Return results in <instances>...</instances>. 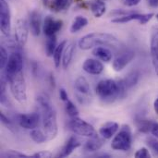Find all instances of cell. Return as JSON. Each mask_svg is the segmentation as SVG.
I'll use <instances>...</instances> for the list:
<instances>
[{"mask_svg": "<svg viewBox=\"0 0 158 158\" xmlns=\"http://www.w3.org/2000/svg\"><path fill=\"white\" fill-rule=\"evenodd\" d=\"M36 102L39 106L44 131L47 137V141L55 139L57 135V121L56 113L53 103L49 96L44 94H40L36 97Z\"/></svg>", "mask_w": 158, "mask_h": 158, "instance_id": "6da1fadb", "label": "cell"}, {"mask_svg": "<svg viewBox=\"0 0 158 158\" xmlns=\"http://www.w3.org/2000/svg\"><path fill=\"white\" fill-rule=\"evenodd\" d=\"M127 86L123 80H103L100 81L95 88L96 94L105 102L111 103L117 99L123 98L127 94Z\"/></svg>", "mask_w": 158, "mask_h": 158, "instance_id": "7a4b0ae2", "label": "cell"}, {"mask_svg": "<svg viewBox=\"0 0 158 158\" xmlns=\"http://www.w3.org/2000/svg\"><path fill=\"white\" fill-rule=\"evenodd\" d=\"M119 44L117 37L106 32H92L83 36L79 41V46L82 50H89L99 45L118 48Z\"/></svg>", "mask_w": 158, "mask_h": 158, "instance_id": "3957f363", "label": "cell"}, {"mask_svg": "<svg viewBox=\"0 0 158 158\" xmlns=\"http://www.w3.org/2000/svg\"><path fill=\"white\" fill-rule=\"evenodd\" d=\"M6 80L9 83L10 92L13 97L20 104L25 103L27 101V88L22 70L6 78Z\"/></svg>", "mask_w": 158, "mask_h": 158, "instance_id": "277c9868", "label": "cell"}, {"mask_svg": "<svg viewBox=\"0 0 158 158\" xmlns=\"http://www.w3.org/2000/svg\"><path fill=\"white\" fill-rule=\"evenodd\" d=\"M132 143V133L129 125H123L119 132L115 136L111 143V147L117 151H129Z\"/></svg>", "mask_w": 158, "mask_h": 158, "instance_id": "5b68a950", "label": "cell"}, {"mask_svg": "<svg viewBox=\"0 0 158 158\" xmlns=\"http://www.w3.org/2000/svg\"><path fill=\"white\" fill-rule=\"evenodd\" d=\"M69 129L75 134L81 135L83 137L93 138L97 136V132L95 129L85 120L76 117L71 118L69 122Z\"/></svg>", "mask_w": 158, "mask_h": 158, "instance_id": "8992f818", "label": "cell"}, {"mask_svg": "<svg viewBox=\"0 0 158 158\" xmlns=\"http://www.w3.org/2000/svg\"><path fill=\"white\" fill-rule=\"evenodd\" d=\"M23 69V57L19 51H14L10 54L8 61L6 63L5 69V78H7Z\"/></svg>", "mask_w": 158, "mask_h": 158, "instance_id": "52a82bcc", "label": "cell"}, {"mask_svg": "<svg viewBox=\"0 0 158 158\" xmlns=\"http://www.w3.org/2000/svg\"><path fill=\"white\" fill-rule=\"evenodd\" d=\"M0 29L4 35H8L11 30V17L7 2L0 0Z\"/></svg>", "mask_w": 158, "mask_h": 158, "instance_id": "ba28073f", "label": "cell"}, {"mask_svg": "<svg viewBox=\"0 0 158 158\" xmlns=\"http://www.w3.org/2000/svg\"><path fill=\"white\" fill-rule=\"evenodd\" d=\"M29 23L26 19H18L15 25V41L19 46H24L29 35Z\"/></svg>", "mask_w": 158, "mask_h": 158, "instance_id": "9c48e42d", "label": "cell"}, {"mask_svg": "<svg viewBox=\"0 0 158 158\" xmlns=\"http://www.w3.org/2000/svg\"><path fill=\"white\" fill-rule=\"evenodd\" d=\"M155 16L154 13H148V14H138V13H129L121 16H118L116 19H112V22L114 23H127L131 20H138L140 24H146L149 22L153 17Z\"/></svg>", "mask_w": 158, "mask_h": 158, "instance_id": "30bf717a", "label": "cell"}, {"mask_svg": "<svg viewBox=\"0 0 158 158\" xmlns=\"http://www.w3.org/2000/svg\"><path fill=\"white\" fill-rule=\"evenodd\" d=\"M41 114L38 112H32L30 114H22L19 116L18 122L20 127L26 130L36 129L40 124Z\"/></svg>", "mask_w": 158, "mask_h": 158, "instance_id": "8fae6325", "label": "cell"}, {"mask_svg": "<svg viewBox=\"0 0 158 158\" xmlns=\"http://www.w3.org/2000/svg\"><path fill=\"white\" fill-rule=\"evenodd\" d=\"M135 57V52L132 50H126L120 53L113 61V69L115 71H121Z\"/></svg>", "mask_w": 158, "mask_h": 158, "instance_id": "7c38bea8", "label": "cell"}, {"mask_svg": "<svg viewBox=\"0 0 158 158\" xmlns=\"http://www.w3.org/2000/svg\"><path fill=\"white\" fill-rule=\"evenodd\" d=\"M63 26V21L61 19H54L53 17L47 16L44 22L43 31L46 37L56 35Z\"/></svg>", "mask_w": 158, "mask_h": 158, "instance_id": "4fadbf2b", "label": "cell"}, {"mask_svg": "<svg viewBox=\"0 0 158 158\" xmlns=\"http://www.w3.org/2000/svg\"><path fill=\"white\" fill-rule=\"evenodd\" d=\"M82 69L85 72L92 75H99L104 70V65L97 59L88 58L84 61Z\"/></svg>", "mask_w": 158, "mask_h": 158, "instance_id": "5bb4252c", "label": "cell"}, {"mask_svg": "<svg viewBox=\"0 0 158 158\" xmlns=\"http://www.w3.org/2000/svg\"><path fill=\"white\" fill-rule=\"evenodd\" d=\"M81 145V143L75 136L69 137V139L66 142V143L64 144V146L58 153L57 157H67V156H70L72 154V152L75 149L79 148Z\"/></svg>", "mask_w": 158, "mask_h": 158, "instance_id": "9a60e30c", "label": "cell"}, {"mask_svg": "<svg viewBox=\"0 0 158 158\" xmlns=\"http://www.w3.org/2000/svg\"><path fill=\"white\" fill-rule=\"evenodd\" d=\"M29 26L31 32L34 36H38L41 33V15L37 10L31 11L29 19Z\"/></svg>", "mask_w": 158, "mask_h": 158, "instance_id": "2e32d148", "label": "cell"}, {"mask_svg": "<svg viewBox=\"0 0 158 158\" xmlns=\"http://www.w3.org/2000/svg\"><path fill=\"white\" fill-rule=\"evenodd\" d=\"M118 130V124L117 122L109 121L104 124L99 129V134L106 140H109L117 133Z\"/></svg>", "mask_w": 158, "mask_h": 158, "instance_id": "e0dca14e", "label": "cell"}, {"mask_svg": "<svg viewBox=\"0 0 158 158\" xmlns=\"http://www.w3.org/2000/svg\"><path fill=\"white\" fill-rule=\"evenodd\" d=\"M151 56L155 71L158 76V31L154 32L151 39Z\"/></svg>", "mask_w": 158, "mask_h": 158, "instance_id": "ac0fdd59", "label": "cell"}, {"mask_svg": "<svg viewBox=\"0 0 158 158\" xmlns=\"http://www.w3.org/2000/svg\"><path fill=\"white\" fill-rule=\"evenodd\" d=\"M74 87H75L77 94H83V95H90V94H91L90 84H89L88 81L86 80V78H84L82 76L76 79Z\"/></svg>", "mask_w": 158, "mask_h": 158, "instance_id": "d6986e66", "label": "cell"}, {"mask_svg": "<svg viewBox=\"0 0 158 158\" xmlns=\"http://www.w3.org/2000/svg\"><path fill=\"white\" fill-rule=\"evenodd\" d=\"M105 138H100L98 135L93 138H90V140H88L84 145V148L86 151L88 152H96L98 150H100L103 145L106 143H105Z\"/></svg>", "mask_w": 158, "mask_h": 158, "instance_id": "ffe728a7", "label": "cell"}, {"mask_svg": "<svg viewBox=\"0 0 158 158\" xmlns=\"http://www.w3.org/2000/svg\"><path fill=\"white\" fill-rule=\"evenodd\" d=\"M75 51V44L74 43H68L66 45L64 52H63V56H62V66L64 69H68L69 66L71 63L73 55Z\"/></svg>", "mask_w": 158, "mask_h": 158, "instance_id": "44dd1931", "label": "cell"}, {"mask_svg": "<svg viewBox=\"0 0 158 158\" xmlns=\"http://www.w3.org/2000/svg\"><path fill=\"white\" fill-rule=\"evenodd\" d=\"M89 6H90L91 11L96 18L102 17L105 14L106 9V3L103 0H92L89 3Z\"/></svg>", "mask_w": 158, "mask_h": 158, "instance_id": "7402d4cb", "label": "cell"}, {"mask_svg": "<svg viewBox=\"0 0 158 158\" xmlns=\"http://www.w3.org/2000/svg\"><path fill=\"white\" fill-rule=\"evenodd\" d=\"M93 55L105 62H108L112 59V52L106 47H102V46L95 47L93 51Z\"/></svg>", "mask_w": 158, "mask_h": 158, "instance_id": "603a6c76", "label": "cell"}, {"mask_svg": "<svg viewBox=\"0 0 158 158\" xmlns=\"http://www.w3.org/2000/svg\"><path fill=\"white\" fill-rule=\"evenodd\" d=\"M68 44V41L67 40H64L62 41L56 47L54 55H53V57H54V63H55V66L56 68H59L60 67V64L62 63V56H63V52H64V49L66 47V45Z\"/></svg>", "mask_w": 158, "mask_h": 158, "instance_id": "cb8c5ba5", "label": "cell"}, {"mask_svg": "<svg viewBox=\"0 0 158 158\" xmlns=\"http://www.w3.org/2000/svg\"><path fill=\"white\" fill-rule=\"evenodd\" d=\"M88 24V19L83 17V16H77L71 26H70V32L71 33H75V32H78L79 31H81V29H83L85 26H87Z\"/></svg>", "mask_w": 158, "mask_h": 158, "instance_id": "d4e9b609", "label": "cell"}, {"mask_svg": "<svg viewBox=\"0 0 158 158\" xmlns=\"http://www.w3.org/2000/svg\"><path fill=\"white\" fill-rule=\"evenodd\" d=\"M140 76H141L140 71H138V70H132V71H131V72L125 77V79H123L124 83L126 84L127 88L130 89V88L133 87L134 85H136L137 82L139 81Z\"/></svg>", "mask_w": 158, "mask_h": 158, "instance_id": "484cf974", "label": "cell"}, {"mask_svg": "<svg viewBox=\"0 0 158 158\" xmlns=\"http://www.w3.org/2000/svg\"><path fill=\"white\" fill-rule=\"evenodd\" d=\"M57 47V40L56 35L48 36L45 44V52L48 56H53L56 49Z\"/></svg>", "mask_w": 158, "mask_h": 158, "instance_id": "4316f807", "label": "cell"}, {"mask_svg": "<svg viewBox=\"0 0 158 158\" xmlns=\"http://www.w3.org/2000/svg\"><path fill=\"white\" fill-rule=\"evenodd\" d=\"M30 136H31V140L33 142H35L36 143H45L47 141V137H46L44 131H42L39 129L31 130Z\"/></svg>", "mask_w": 158, "mask_h": 158, "instance_id": "83f0119b", "label": "cell"}, {"mask_svg": "<svg viewBox=\"0 0 158 158\" xmlns=\"http://www.w3.org/2000/svg\"><path fill=\"white\" fill-rule=\"evenodd\" d=\"M69 0H51L49 2V6L52 10L56 12L62 11L68 7Z\"/></svg>", "mask_w": 158, "mask_h": 158, "instance_id": "f1b7e54d", "label": "cell"}, {"mask_svg": "<svg viewBox=\"0 0 158 158\" xmlns=\"http://www.w3.org/2000/svg\"><path fill=\"white\" fill-rule=\"evenodd\" d=\"M152 124H153V121H150L148 119H137V121H136L137 128L142 132H144V133L151 131Z\"/></svg>", "mask_w": 158, "mask_h": 158, "instance_id": "f546056e", "label": "cell"}, {"mask_svg": "<svg viewBox=\"0 0 158 158\" xmlns=\"http://www.w3.org/2000/svg\"><path fill=\"white\" fill-rule=\"evenodd\" d=\"M66 112L70 118H76L79 116V110L77 106L70 100H68L66 102Z\"/></svg>", "mask_w": 158, "mask_h": 158, "instance_id": "4dcf8cb0", "label": "cell"}, {"mask_svg": "<svg viewBox=\"0 0 158 158\" xmlns=\"http://www.w3.org/2000/svg\"><path fill=\"white\" fill-rule=\"evenodd\" d=\"M2 157H9V158H27L29 157L27 155L25 154H22V153H19L18 151H15V150H7L6 151L5 153H3L2 155Z\"/></svg>", "mask_w": 158, "mask_h": 158, "instance_id": "1f68e13d", "label": "cell"}, {"mask_svg": "<svg viewBox=\"0 0 158 158\" xmlns=\"http://www.w3.org/2000/svg\"><path fill=\"white\" fill-rule=\"evenodd\" d=\"M8 58H9V56H8L6 49L4 46H1V48H0V67L2 69H4L6 68Z\"/></svg>", "mask_w": 158, "mask_h": 158, "instance_id": "d6a6232c", "label": "cell"}, {"mask_svg": "<svg viewBox=\"0 0 158 158\" xmlns=\"http://www.w3.org/2000/svg\"><path fill=\"white\" fill-rule=\"evenodd\" d=\"M135 157L137 158H149L151 157L149 151L146 148H141L135 153Z\"/></svg>", "mask_w": 158, "mask_h": 158, "instance_id": "836d02e7", "label": "cell"}, {"mask_svg": "<svg viewBox=\"0 0 158 158\" xmlns=\"http://www.w3.org/2000/svg\"><path fill=\"white\" fill-rule=\"evenodd\" d=\"M31 157L32 158H50L52 157V153L49 151H41L38 153H35Z\"/></svg>", "mask_w": 158, "mask_h": 158, "instance_id": "e575fe53", "label": "cell"}, {"mask_svg": "<svg viewBox=\"0 0 158 158\" xmlns=\"http://www.w3.org/2000/svg\"><path fill=\"white\" fill-rule=\"evenodd\" d=\"M0 119H1V122L6 126V127H7V129H9V130H11L12 131V128H13V125H12V122H11V120L10 119H8L3 113H1V115H0Z\"/></svg>", "mask_w": 158, "mask_h": 158, "instance_id": "d590c367", "label": "cell"}, {"mask_svg": "<svg viewBox=\"0 0 158 158\" xmlns=\"http://www.w3.org/2000/svg\"><path fill=\"white\" fill-rule=\"evenodd\" d=\"M147 143H148L149 147L152 150H154V152L158 155V141L155 140V139H149L147 141Z\"/></svg>", "mask_w": 158, "mask_h": 158, "instance_id": "8d00e7d4", "label": "cell"}, {"mask_svg": "<svg viewBox=\"0 0 158 158\" xmlns=\"http://www.w3.org/2000/svg\"><path fill=\"white\" fill-rule=\"evenodd\" d=\"M121 2L127 6H137L141 2V0H121Z\"/></svg>", "mask_w": 158, "mask_h": 158, "instance_id": "74e56055", "label": "cell"}, {"mask_svg": "<svg viewBox=\"0 0 158 158\" xmlns=\"http://www.w3.org/2000/svg\"><path fill=\"white\" fill-rule=\"evenodd\" d=\"M59 97L64 102H67L69 100V95H68V94H67V92H66V90L64 88H61L59 90Z\"/></svg>", "mask_w": 158, "mask_h": 158, "instance_id": "f35d334b", "label": "cell"}, {"mask_svg": "<svg viewBox=\"0 0 158 158\" xmlns=\"http://www.w3.org/2000/svg\"><path fill=\"white\" fill-rule=\"evenodd\" d=\"M151 133L155 136V137H156L158 139V123L157 122H153V124H152V127H151Z\"/></svg>", "mask_w": 158, "mask_h": 158, "instance_id": "ab89813d", "label": "cell"}, {"mask_svg": "<svg viewBox=\"0 0 158 158\" xmlns=\"http://www.w3.org/2000/svg\"><path fill=\"white\" fill-rule=\"evenodd\" d=\"M148 3H149V5L152 7H156V6H158V0H148Z\"/></svg>", "mask_w": 158, "mask_h": 158, "instance_id": "60d3db41", "label": "cell"}, {"mask_svg": "<svg viewBox=\"0 0 158 158\" xmlns=\"http://www.w3.org/2000/svg\"><path fill=\"white\" fill-rule=\"evenodd\" d=\"M95 157H101V158H110L111 156L108 155V154H97L94 156Z\"/></svg>", "mask_w": 158, "mask_h": 158, "instance_id": "b9f144b4", "label": "cell"}, {"mask_svg": "<svg viewBox=\"0 0 158 158\" xmlns=\"http://www.w3.org/2000/svg\"><path fill=\"white\" fill-rule=\"evenodd\" d=\"M154 108H155L156 113L158 115V98L156 99V101H155V103H154Z\"/></svg>", "mask_w": 158, "mask_h": 158, "instance_id": "7bdbcfd3", "label": "cell"}, {"mask_svg": "<svg viewBox=\"0 0 158 158\" xmlns=\"http://www.w3.org/2000/svg\"><path fill=\"white\" fill-rule=\"evenodd\" d=\"M50 81H51V85L55 88V81H54V76L51 74L50 75Z\"/></svg>", "mask_w": 158, "mask_h": 158, "instance_id": "ee69618b", "label": "cell"}, {"mask_svg": "<svg viewBox=\"0 0 158 158\" xmlns=\"http://www.w3.org/2000/svg\"><path fill=\"white\" fill-rule=\"evenodd\" d=\"M156 19L158 20V14H156Z\"/></svg>", "mask_w": 158, "mask_h": 158, "instance_id": "f6af8a7d", "label": "cell"}, {"mask_svg": "<svg viewBox=\"0 0 158 158\" xmlns=\"http://www.w3.org/2000/svg\"><path fill=\"white\" fill-rule=\"evenodd\" d=\"M44 1H46V0H44Z\"/></svg>", "mask_w": 158, "mask_h": 158, "instance_id": "bcb514c9", "label": "cell"}]
</instances>
